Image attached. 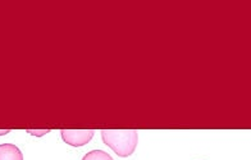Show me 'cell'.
Masks as SVG:
<instances>
[{
	"label": "cell",
	"mask_w": 251,
	"mask_h": 160,
	"mask_svg": "<svg viewBox=\"0 0 251 160\" xmlns=\"http://www.w3.org/2000/svg\"><path fill=\"white\" fill-rule=\"evenodd\" d=\"M101 138L121 158L131 157L139 142V135L135 130H102Z\"/></svg>",
	"instance_id": "6da1fadb"
},
{
	"label": "cell",
	"mask_w": 251,
	"mask_h": 160,
	"mask_svg": "<svg viewBox=\"0 0 251 160\" xmlns=\"http://www.w3.org/2000/svg\"><path fill=\"white\" fill-rule=\"evenodd\" d=\"M94 130H62L60 136L63 141L68 143L70 146L79 147L85 146L86 143L93 140Z\"/></svg>",
	"instance_id": "7a4b0ae2"
},
{
	"label": "cell",
	"mask_w": 251,
	"mask_h": 160,
	"mask_svg": "<svg viewBox=\"0 0 251 160\" xmlns=\"http://www.w3.org/2000/svg\"><path fill=\"white\" fill-rule=\"evenodd\" d=\"M0 160H24V154L13 143H1Z\"/></svg>",
	"instance_id": "3957f363"
},
{
	"label": "cell",
	"mask_w": 251,
	"mask_h": 160,
	"mask_svg": "<svg viewBox=\"0 0 251 160\" xmlns=\"http://www.w3.org/2000/svg\"><path fill=\"white\" fill-rule=\"evenodd\" d=\"M82 160H113L109 154L102 150H93L82 158Z\"/></svg>",
	"instance_id": "277c9868"
},
{
	"label": "cell",
	"mask_w": 251,
	"mask_h": 160,
	"mask_svg": "<svg viewBox=\"0 0 251 160\" xmlns=\"http://www.w3.org/2000/svg\"><path fill=\"white\" fill-rule=\"evenodd\" d=\"M28 132H30L31 135H45V134H48V132H49V131H41V132H35V131H28Z\"/></svg>",
	"instance_id": "5b68a950"
},
{
	"label": "cell",
	"mask_w": 251,
	"mask_h": 160,
	"mask_svg": "<svg viewBox=\"0 0 251 160\" xmlns=\"http://www.w3.org/2000/svg\"><path fill=\"white\" fill-rule=\"evenodd\" d=\"M8 132H9V131H0V135H5L8 134Z\"/></svg>",
	"instance_id": "8992f818"
}]
</instances>
